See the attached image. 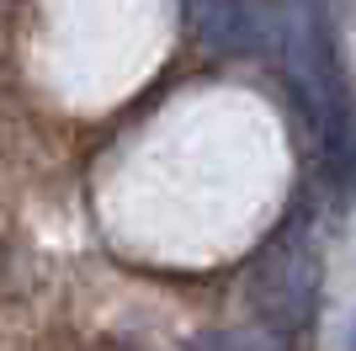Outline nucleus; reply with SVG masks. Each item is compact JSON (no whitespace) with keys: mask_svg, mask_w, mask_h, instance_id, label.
I'll use <instances>...</instances> for the list:
<instances>
[{"mask_svg":"<svg viewBox=\"0 0 356 351\" xmlns=\"http://www.w3.org/2000/svg\"><path fill=\"white\" fill-rule=\"evenodd\" d=\"M250 304L261 314V325L277 336L309 330L314 309H319V256H314L309 240H282L261 256L250 277Z\"/></svg>","mask_w":356,"mask_h":351,"instance_id":"obj_1","label":"nucleus"},{"mask_svg":"<svg viewBox=\"0 0 356 351\" xmlns=\"http://www.w3.org/2000/svg\"><path fill=\"white\" fill-rule=\"evenodd\" d=\"M314 133H319V160H325L330 187L341 192V197H356V112H351L346 91L319 112Z\"/></svg>","mask_w":356,"mask_h":351,"instance_id":"obj_2","label":"nucleus"},{"mask_svg":"<svg viewBox=\"0 0 356 351\" xmlns=\"http://www.w3.org/2000/svg\"><path fill=\"white\" fill-rule=\"evenodd\" d=\"M192 351H287V336H277V330H266V325H245V330L202 336Z\"/></svg>","mask_w":356,"mask_h":351,"instance_id":"obj_3","label":"nucleus"},{"mask_svg":"<svg viewBox=\"0 0 356 351\" xmlns=\"http://www.w3.org/2000/svg\"><path fill=\"white\" fill-rule=\"evenodd\" d=\"M346 351H356V314H351V330H346Z\"/></svg>","mask_w":356,"mask_h":351,"instance_id":"obj_4","label":"nucleus"}]
</instances>
